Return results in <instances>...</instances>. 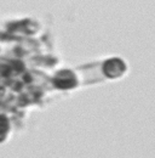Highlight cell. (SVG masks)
Masks as SVG:
<instances>
[{
    "label": "cell",
    "mask_w": 155,
    "mask_h": 158,
    "mask_svg": "<svg viewBox=\"0 0 155 158\" xmlns=\"http://www.w3.org/2000/svg\"><path fill=\"white\" fill-rule=\"evenodd\" d=\"M52 81H54V85L61 90H68V89H72L77 85L75 74L69 69L59 71L55 76V78L52 79Z\"/></svg>",
    "instance_id": "6da1fadb"
},
{
    "label": "cell",
    "mask_w": 155,
    "mask_h": 158,
    "mask_svg": "<svg viewBox=\"0 0 155 158\" xmlns=\"http://www.w3.org/2000/svg\"><path fill=\"white\" fill-rule=\"evenodd\" d=\"M10 125H9V120L4 114H0V141H2L6 138L7 133H9Z\"/></svg>",
    "instance_id": "3957f363"
},
{
    "label": "cell",
    "mask_w": 155,
    "mask_h": 158,
    "mask_svg": "<svg viewBox=\"0 0 155 158\" xmlns=\"http://www.w3.org/2000/svg\"><path fill=\"white\" fill-rule=\"evenodd\" d=\"M126 71V64L120 59H110L103 63V73L108 78H117Z\"/></svg>",
    "instance_id": "7a4b0ae2"
}]
</instances>
